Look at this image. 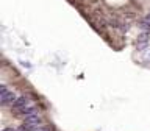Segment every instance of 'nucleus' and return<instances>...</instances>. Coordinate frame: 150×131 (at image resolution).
<instances>
[{"mask_svg":"<svg viewBox=\"0 0 150 131\" xmlns=\"http://www.w3.org/2000/svg\"><path fill=\"white\" fill-rule=\"evenodd\" d=\"M16 98H17V94L8 92L6 86H3V84L0 86V103L2 105H13L16 101Z\"/></svg>","mask_w":150,"mask_h":131,"instance_id":"nucleus-1","label":"nucleus"},{"mask_svg":"<svg viewBox=\"0 0 150 131\" xmlns=\"http://www.w3.org/2000/svg\"><path fill=\"white\" fill-rule=\"evenodd\" d=\"M23 120H25V125L28 126V128H35L36 125L41 123V119L38 114H30V116H25L23 117Z\"/></svg>","mask_w":150,"mask_h":131,"instance_id":"nucleus-2","label":"nucleus"},{"mask_svg":"<svg viewBox=\"0 0 150 131\" xmlns=\"http://www.w3.org/2000/svg\"><path fill=\"white\" fill-rule=\"evenodd\" d=\"M17 112L21 116H30V114H38V109H36V106H31V105H25V106H22V108H19Z\"/></svg>","mask_w":150,"mask_h":131,"instance_id":"nucleus-3","label":"nucleus"},{"mask_svg":"<svg viewBox=\"0 0 150 131\" xmlns=\"http://www.w3.org/2000/svg\"><path fill=\"white\" fill-rule=\"evenodd\" d=\"M27 103H28V97H25V95H22V97H17V98H16V101L13 103V108H16V109H19V108L25 106Z\"/></svg>","mask_w":150,"mask_h":131,"instance_id":"nucleus-4","label":"nucleus"},{"mask_svg":"<svg viewBox=\"0 0 150 131\" xmlns=\"http://www.w3.org/2000/svg\"><path fill=\"white\" fill-rule=\"evenodd\" d=\"M138 27L142 28L144 31H150V19L145 17L144 20H139V22H138Z\"/></svg>","mask_w":150,"mask_h":131,"instance_id":"nucleus-5","label":"nucleus"},{"mask_svg":"<svg viewBox=\"0 0 150 131\" xmlns=\"http://www.w3.org/2000/svg\"><path fill=\"white\" fill-rule=\"evenodd\" d=\"M149 39H150V31H145V33H142V35L138 36V41H145V42H149Z\"/></svg>","mask_w":150,"mask_h":131,"instance_id":"nucleus-6","label":"nucleus"},{"mask_svg":"<svg viewBox=\"0 0 150 131\" xmlns=\"http://www.w3.org/2000/svg\"><path fill=\"white\" fill-rule=\"evenodd\" d=\"M147 44H149V42H145V41H138V42H136V49H138V50H144L145 47H147Z\"/></svg>","mask_w":150,"mask_h":131,"instance_id":"nucleus-7","label":"nucleus"},{"mask_svg":"<svg viewBox=\"0 0 150 131\" xmlns=\"http://www.w3.org/2000/svg\"><path fill=\"white\" fill-rule=\"evenodd\" d=\"M145 61H150V51H147V53H145Z\"/></svg>","mask_w":150,"mask_h":131,"instance_id":"nucleus-8","label":"nucleus"},{"mask_svg":"<svg viewBox=\"0 0 150 131\" xmlns=\"http://www.w3.org/2000/svg\"><path fill=\"white\" fill-rule=\"evenodd\" d=\"M3 131H16V130H13V128H6V130H3Z\"/></svg>","mask_w":150,"mask_h":131,"instance_id":"nucleus-9","label":"nucleus"},{"mask_svg":"<svg viewBox=\"0 0 150 131\" xmlns=\"http://www.w3.org/2000/svg\"><path fill=\"white\" fill-rule=\"evenodd\" d=\"M147 19H150V13H149V14H147Z\"/></svg>","mask_w":150,"mask_h":131,"instance_id":"nucleus-10","label":"nucleus"}]
</instances>
